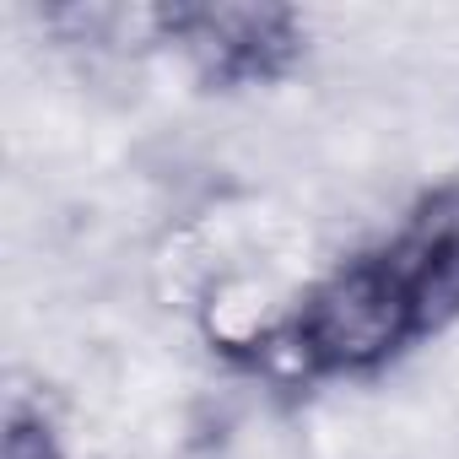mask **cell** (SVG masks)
I'll use <instances>...</instances> for the list:
<instances>
[{"mask_svg": "<svg viewBox=\"0 0 459 459\" xmlns=\"http://www.w3.org/2000/svg\"><path fill=\"white\" fill-rule=\"evenodd\" d=\"M427 346L421 319L384 260V249H357L314 276L287 308L271 314L265 335L233 362L238 378H265L276 389L362 384L389 373L400 357Z\"/></svg>", "mask_w": 459, "mask_h": 459, "instance_id": "1", "label": "cell"}, {"mask_svg": "<svg viewBox=\"0 0 459 459\" xmlns=\"http://www.w3.org/2000/svg\"><path fill=\"white\" fill-rule=\"evenodd\" d=\"M157 44L173 49L205 92H265L303 71L308 17L281 0H162Z\"/></svg>", "mask_w": 459, "mask_h": 459, "instance_id": "2", "label": "cell"}, {"mask_svg": "<svg viewBox=\"0 0 459 459\" xmlns=\"http://www.w3.org/2000/svg\"><path fill=\"white\" fill-rule=\"evenodd\" d=\"M378 249L394 265L421 335H448L459 325V178L421 189Z\"/></svg>", "mask_w": 459, "mask_h": 459, "instance_id": "3", "label": "cell"}, {"mask_svg": "<svg viewBox=\"0 0 459 459\" xmlns=\"http://www.w3.org/2000/svg\"><path fill=\"white\" fill-rule=\"evenodd\" d=\"M249 384L255 400H233L205 432V459H308L303 427L292 416V394L265 378Z\"/></svg>", "mask_w": 459, "mask_h": 459, "instance_id": "4", "label": "cell"}, {"mask_svg": "<svg viewBox=\"0 0 459 459\" xmlns=\"http://www.w3.org/2000/svg\"><path fill=\"white\" fill-rule=\"evenodd\" d=\"M0 459H76L55 416L33 400H12L6 411V437H0Z\"/></svg>", "mask_w": 459, "mask_h": 459, "instance_id": "5", "label": "cell"}]
</instances>
